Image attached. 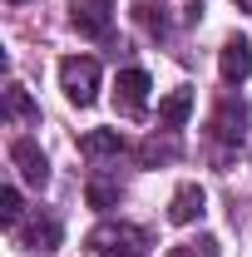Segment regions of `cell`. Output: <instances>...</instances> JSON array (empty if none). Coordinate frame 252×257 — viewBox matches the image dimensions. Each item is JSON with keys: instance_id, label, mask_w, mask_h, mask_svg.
I'll return each mask as SVG.
<instances>
[{"instance_id": "1", "label": "cell", "mask_w": 252, "mask_h": 257, "mask_svg": "<svg viewBox=\"0 0 252 257\" xmlns=\"http://www.w3.org/2000/svg\"><path fill=\"white\" fill-rule=\"evenodd\" d=\"M89 257H144L149 252V232L134 223H99L89 237H84Z\"/></svg>"}, {"instance_id": "2", "label": "cell", "mask_w": 252, "mask_h": 257, "mask_svg": "<svg viewBox=\"0 0 252 257\" xmlns=\"http://www.w3.org/2000/svg\"><path fill=\"white\" fill-rule=\"evenodd\" d=\"M60 89L69 94V104H94L99 99V60H89V55H69V60L60 64Z\"/></svg>"}, {"instance_id": "3", "label": "cell", "mask_w": 252, "mask_h": 257, "mask_svg": "<svg viewBox=\"0 0 252 257\" xmlns=\"http://www.w3.org/2000/svg\"><path fill=\"white\" fill-rule=\"evenodd\" d=\"M69 25L89 40L109 35L114 30V0H69Z\"/></svg>"}, {"instance_id": "4", "label": "cell", "mask_w": 252, "mask_h": 257, "mask_svg": "<svg viewBox=\"0 0 252 257\" xmlns=\"http://www.w3.org/2000/svg\"><path fill=\"white\" fill-rule=\"evenodd\" d=\"M213 139L222 144H247V104L242 99H222L218 109H213Z\"/></svg>"}, {"instance_id": "5", "label": "cell", "mask_w": 252, "mask_h": 257, "mask_svg": "<svg viewBox=\"0 0 252 257\" xmlns=\"http://www.w3.org/2000/svg\"><path fill=\"white\" fill-rule=\"evenodd\" d=\"M10 163L20 168V178H25L30 188H45V183H50V163H45V154H40L35 139H15V144H10Z\"/></svg>"}, {"instance_id": "6", "label": "cell", "mask_w": 252, "mask_h": 257, "mask_svg": "<svg viewBox=\"0 0 252 257\" xmlns=\"http://www.w3.org/2000/svg\"><path fill=\"white\" fill-rule=\"evenodd\" d=\"M114 104H119V114L139 119L144 104H149V74H144V69H124L119 84H114Z\"/></svg>"}, {"instance_id": "7", "label": "cell", "mask_w": 252, "mask_h": 257, "mask_svg": "<svg viewBox=\"0 0 252 257\" xmlns=\"http://www.w3.org/2000/svg\"><path fill=\"white\" fill-rule=\"evenodd\" d=\"M218 69H222V84H242V79L252 74V45L242 40V35H232V40L222 45Z\"/></svg>"}, {"instance_id": "8", "label": "cell", "mask_w": 252, "mask_h": 257, "mask_svg": "<svg viewBox=\"0 0 252 257\" xmlns=\"http://www.w3.org/2000/svg\"><path fill=\"white\" fill-rule=\"evenodd\" d=\"M203 208H208V193L198 188V183H183V188L173 193V203H168V223L188 227V223L203 218Z\"/></svg>"}, {"instance_id": "9", "label": "cell", "mask_w": 252, "mask_h": 257, "mask_svg": "<svg viewBox=\"0 0 252 257\" xmlns=\"http://www.w3.org/2000/svg\"><path fill=\"white\" fill-rule=\"evenodd\" d=\"M15 237H20V247H30V252H55V247H60V223H55V218H30V223L15 227Z\"/></svg>"}, {"instance_id": "10", "label": "cell", "mask_w": 252, "mask_h": 257, "mask_svg": "<svg viewBox=\"0 0 252 257\" xmlns=\"http://www.w3.org/2000/svg\"><path fill=\"white\" fill-rule=\"evenodd\" d=\"M79 154H84V159H119V154H124V134H119V128H89V134H84V139H79Z\"/></svg>"}, {"instance_id": "11", "label": "cell", "mask_w": 252, "mask_h": 257, "mask_svg": "<svg viewBox=\"0 0 252 257\" xmlns=\"http://www.w3.org/2000/svg\"><path fill=\"white\" fill-rule=\"evenodd\" d=\"M0 114H5V124H35V119H40L35 99L25 94L20 84H10V89H5V109H0Z\"/></svg>"}, {"instance_id": "12", "label": "cell", "mask_w": 252, "mask_h": 257, "mask_svg": "<svg viewBox=\"0 0 252 257\" xmlns=\"http://www.w3.org/2000/svg\"><path fill=\"white\" fill-rule=\"evenodd\" d=\"M188 114H193V89H173V94L158 104V124L163 128H183Z\"/></svg>"}, {"instance_id": "13", "label": "cell", "mask_w": 252, "mask_h": 257, "mask_svg": "<svg viewBox=\"0 0 252 257\" xmlns=\"http://www.w3.org/2000/svg\"><path fill=\"white\" fill-rule=\"evenodd\" d=\"M119 183H114V178H89V188H84V198H89V208H99V213H104V208H114V203H119Z\"/></svg>"}, {"instance_id": "14", "label": "cell", "mask_w": 252, "mask_h": 257, "mask_svg": "<svg viewBox=\"0 0 252 257\" xmlns=\"http://www.w3.org/2000/svg\"><path fill=\"white\" fill-rule=\"evenodd\" d=\"M20 213H25V208H20V188L5 183V188H0V223H5V227H20Z\"/></svg>"}, {"instance_id": "15", "label": "cell", "mask_w": 252, "mask_h": 257, "mask_svg": "<svg viewBox=\"0 0 252 257\" xmlns=\"http://www.w3.org/2000/svg\"><path fill=\"white\" fill-rule=\"evenodd\" d=\"M134 15H139V25H144L149 35H163V30H168V15H163V5H154V0H144Z\"/></svg>"}, {"instance_id": "16", "label": "cell", "mask_w": 252, "mask_h": 257, "mask_svg": "<svg viewBox=\"0 0 252 257\" xmlns=\"http://www.w3.org/2000/svg\"><path fill=\"white\" fill-rule=\"evenodd\" d=\"M168 257H218V237H198V242H178Z\"/></svg>"}, {"instance_id": "17", "label": "cell", "mask_w": 252, "mask_h": 257, "mask_svg": "<svg viewBox=\"0 0 252 257\" xmlns=\"http://www.w3.org/2000/svg\"><path fill=\"white\" fill-rule=\"evenodd\" d=\"M158 159H173V144H158V139H149V144H144V163H158Z\"/></svg>"}, {"instance_id": "18", "label": "cell", "mask_w": 252, "mask_h": 257, "mask_svg": "<svg viewBox=\"0 0 252 257\" xmlns=\"http://www.w3.org/2000/svg\"><path fill=\"white\" fill-rule=\"evenodd\" d=\"M237 10H247V15H252V0H237Z\"/></svg>"}, {"instance_id": "19", "label": "cell", "mask_w": 252, "mask_h": 257, "mask_svg": "<svg viewBox=\"0 0 252 257\" xmlns=\"http://www.w3.org/2000/svg\"><path fill=\"white\" fill-rule=\"evenodd\" d=\"M10 5H20V0H10Z\"/></svg>"}]
</instances>
